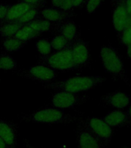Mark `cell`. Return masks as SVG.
Returning <instances> with one entry per match:
<instances>
[{
    "label": "cell",
    "instance_id": "12",
    "mask_svg": "<svg viewBox=\"0 0 131 148\" xmlns=\"http://www.w3.org/2000/svg\"><path fill=\"white\" fill-rule=\"evenodd\" d=\"M77 143L78 148H103L99 140L82 123L78 127Z\"/></svg>",
    "mask_w": 131,
    "mask_h": 148
},
{
    "label": "cell",
    "instance_id": "24",
    "mask_svg": "<svg viewBox=\"0 0 131 148\" xmlns=\"http://www.w3.org/2000/svg\"><path fill=\"white\" fill-rule=\"evenodd\" d=\"M120 42L123 45H128L130 42H131V24L128 25L125 27L120 35L119 36Z\"/></svg>",
    "mask_w": 131,
    "mask_h": 148
},
{
    "label": "cell",
    "instance_id": "35",
    "mask_svg": "<svg viewBox=\"0 0 131 148\" xmlns=\"http://www.w3.org/2000/svg\"><path fill=\"white\" fill-rule=\"evenodd\" d=\"M122 148H128V147H122Z\"/></svg>",
    "mask_w": 131,
    "mask_h": 148
},
{
    "label": "cell",
    "instance_id": "6",
    "mask_svg": "<svg viewBox=\"0 0 131 148\" xmlns=\"http://www.w3.org/2000/svg\"><path fill=\"white\" fill-rule=\"evenodd\" d=\"M18 75L30 80L39 83H49L57 76V72L44 65L38 64L30 66L28 69L19 71Z\"/></svg>",
    "mask_w": 131,
    "mask_h": 148
},
{
    "label": "cell",
    "instance_id": "20",
    "mask_svg": "<svg viewBox=\"0 0 131 148\" xmlns=\"http://www.w3.org/2000/svg\"><path fill=\"white\" fill-rule=\"evenodd\" d=\"M17 68V62L11 55L7 53L0 54V69L1 70H14Z\"/></svg>",
    "mask_w": 131,
    "mask_h": 148
},
{
    "label": "cell",
    "instance_id": "34",
    "mask_svg": "<svg viewBox=\"0 0 131 148\" xmlns=\"http://www.w3.org/2000/svg\"><path fill=\"white\" fill-rule=\"evenodd\" d=\"M116 1H117V0H112V2H116Z\"/></svg>",
    "mask_w": 131,
    "mask_h": 148
},
{
    "label": "cell",
    "instance_id": "28",
    "mask_svg": "<svg viewBox=\"0 0 131 148\" xmlns=\"http://www.w3.org/2000/svg\"><path fill=\"white\" fill-rule=\"evenodd\" d=\"M86 0H72V4H73V9H78L83 7V5L86 3Z\"/></svg>",
    "mask_w": 131,
    "mask_h": 148
},
{
    "label": "cell",
    "instance_id": "2",
    "mask_svg": "<svg viewBox=\"0 0 131 148\" xmlns=\"http://www.w3.org/2000/svg\"><path fill=\"white\" fill-rule=\"evenodd\" d=\"M100 60L104 69L116 78L129 83L122 59L117 50L111 46H104L100 49Z\"/></svg>",
    "mask_w": 131,
    "mask_h": 148
},
{
    "label": "cell",
    "instance_id": "21",
    "mask_svg": "<svg viewBox=\"0 0 131 148\" xmlns=\"http://www.w3.org/2000/svg\"><path fill=\"white\" fill-rule=\"evenodd\" d=\"M40 10L41 9L39 8H34V9L27 12L26 13L23 15L18 19H16V21H14L12 23H17V24H19L21 25H26V24L29 23L30 22H32L35 19L40 18Z\"/></svg>",
    "mask_w": 131,
    "mask_h": 148
},
{
    "label": "cell",
    "instance_id": "1",
    "mask_svg": "<svg viewBox=\"0 0 131 148\" xmlns=\"http://www.w3.org/2000/svg\"><path fill=\"white\" fill-rule=\"evenodd\" d=\"M106 80V78L99 76H76L65 79L57 82H52L44 84L46 89L54 91H65L80 93L86 92L100 85Z\"/></svg>",
    "mask_w": 131,
    "mask_h": 148
},
{
    "label": "cell",
    "instance_id": "3",
    "mask_svg": "<svg viewBox=\"0 0 131 148\" xmlns=\"http://www.w3.org/2000/svg\"><path fill=\"white\" fill-rule=\"evenodd\" d=\"M25 120L37 123L56 124V123H69L76 121V117L71 114L65 113L60 109L55 107H46L35 111L32 114L25 116Z\"/></svg>",
    "mask_w": 131,
    "mask_h": 148
},
{
    "label": "cell",
    "instance_id": "32",
    "mask_svg": "<svg viewBox=\"0 0 131 148\" xmlns=\"http://www.w3.org/2000/svg\"><path fill=\"white\" fill-rule=\"evenodd\" d=\"M25 148H36L34 147L32 145H31V144L29 143V141H28L27 140H25Z\"/></svg>",
    "mask_w": 131,
    "mask_h": 148
},
{
    "label": "cell",
    "instance_id": "26",
    "mask_svg": "<svg viewBox=\"0 0 131 148\" xmlns=\"http://www.w3.org/2000/svg\"><path fill=\"white\" fill-rule=\"evenodd\" d=\"M60 9L65 12H71L73 10L72 0H62Z\"/></svg>",
    "mask_w": 131,
    "mask_h": 148
},
{
    "label": "cell",
    "instance_id": "19",
    "mask_svg": "<svg viewBox=\"0 0 131 148\" xmlns=\"http://www.w3.org/2000/svg\"><path fill=\"white\" fill-rule=\"evenodd\" d=\"M22 26L15 23H0V36L3 39L14 36Z\"/></svg>",
    "mask_w": 131,
    "mask_h": 148
},
{
    "label": "cell",
    "instance_id": "8",
    "mask_svg": "<svg viewBox=\"0 0 131 148\" xmlns=\"http://www.w3.org/2000/svg\"><path fill=\"white\" fill-rule=\"evenodd\" d=\"M86 98L80 93L56 91L51 97V103L55 108L69 109L82 103Z\"/></svg>",
    "mask_w": 131,
    "mask_h": 148
},
{
    "label": "cell",
    "instance_id": "31",
    "mask_svg": "<svg viewBox=\"0 0 131 148\" xmlns=\"http://www.w3.org/2000/svg\"><path fill=\"white\" fill-rule=\"evenodd\" d=\"M127 56L131 58V42L127 45Z\"/></svg>",
    "mask_w": 131,
    "mask_h": 148
},
{
    "label": "cell",
    "instance_id": "9",
    "mask_svg": "<svg viewBox=\"0 0 131 148\" xmlns=\"http://www.w3.org/2000/svg\"><path fill=\"white\" fill-rule=\"evenodd\" d=\"M17 135L16 125L0 118V138L7 148H18Z\"/></svg>",
    "mask_w": 131,
    "mask_h": 148
},
{
    "label": "cell",
    "instance_id": "7",
    "mask_svg": "<svg viewBox=\"0 0 131 148\" xmlns=\"http://www.w3.org/2000/svg\"><path fill=\"white\" fill-rule=\"evenodd\" d=\"M73 59L78 69H82L90 65V49L88 43L78 37L70 43Z\"/></svg>",
    "mask_w": 131,
    "mask_h": 148
},
{
    "label": "cell",
    "instance_id": "33",
    "mask_svg": "<svg viewBox=\"0 0 131 148\" xmlns=\"http://www.w3.org/2000/svg\"><path fill=\"white\" fill-rule=\"evenodd\" d=\"M0 148H7L5 144L4 143V142L1 140V138H0Z\"/></svg>",
    "mask_w": 131,
    "mask_h": 148
},
{
    "label": "cell",
    "instance_id": "11",
    "mask_svg": "<svg viewBox=\"0 0 131 148\" xmlns=\"http://www.w3.org/2000/svg\"><path fill=\"white\" fill-rule=\"evenodd\" d=\"M45 5H46V2L39 3V4H27V3H23V2H18L16 4L12 5L7 12L5 18L0 23H12L31 9L34 8L41 9L45 6Z\"/></svg>",
    "mask_w": 131,
    "mask_h": 148
},
{
    "label": "cell",
    "instance_id": "25",
    "mask_svg": "<svg viewBox=\"0 0 131 148\" xmlns=\"http://www.w3.org/2000/svg\"><path fill=\"white\" fill-rule=\"evenodd\" d=\"M104 0H86V10L88 13L94 12L98 7L100 6Z\"/></svg>",
    "mask_w": 131,
    "mask_h": 148
},
{
    "label": "cell",
    "instance_id": "30",
    "mask_svg": "<svg viewBox=\"0 0 131 148\" xmlns=\"http://www.w3.org/2000/svg\"><path fill=\"white\" fill-rule=\"evenodd\" d=\"M127 120L126 124H130L131 125V105L130 107L129 110H128V113H127Z\"/></svg>",
    "mask_w": 131,
    "mask_h": 148
},
{
    "label": "cell",
    "instance_id": "18",
    "mask_svg": "<svg viewBox=\"0 0 131 148\" xmlns=\"http://www.w3.org/2000/svg\"><path fill=\"white\" fill-rule=\"evenodd\" d=\"M39 36H40V34L39 32L36 31L32 27H31L29 24H26L25 25H23L14 36L16 37L17 39H20V40L28 42V41H29L30 39L37 38Z\"/></svg>",
    "mask_w": 131,
    "mask_h": 148
},
{
    "label": "cell",
    "instance_id": "15",
    "mask_svg": "<svg viewBox=\"0 0 131 148\" xmlns=\"http://www.w3.org/2000/svg\"><path fill=\"white\" fill-rule=\"evenodd\" d=\"M56 32L62 36L69 42H73L76 38H78V31L76 23L72 20H67L59 23Z\"/></svg>",
    "mask_w": 131,
    "mask_h": 148
},
{
    "label": "cell",
    "instance_id": "22",
    "mask_svg": "<svg viewBox=\"0 0 131 148\" xmlns=\"http://www.w3.org/2000/svg\"><path fill=\"white\" fill-rule=\"evenodd\" d=\"M70 43L71 42L67 41L64 37L60 34L55 36L50 41L52 49H55L56 51H60L68 48L70 46Z\"/></svg>",
    "mask_w": 131,
    "mask_h": 148
},
{
    "label": "cell",
    "instance_id": "17",
    "mask_svg": "<svg viewBox=\"0 0 131 148\" xmlns=\"http://www.w3.org/2000/svg\"><path fill=\"white\" fill-rule=\"evenodd\" d=\"M26 44H27V42L20 40L15 36L4 39V40L2 42L3 49L6 52H9V53L20 50L21 49H23Z\"/></svg>",
    "mask_w": 131,
    "mask_h": 148
},
{
    "label": "cell",
    "instance_id": "27",
    "mask_svg": "<svg viewBox=\"0 0 131 148\" xmlns=\"http://www.w3.org/2000/svg\"><path fill=\"white\" fill-rule=\"evenodd\" d=\"M12 4H0V22L5 18Z\"/></svg>",
    "mask_w": 131,
    "mask_h": 148
},
{
    "label": "cell",
    "instance_id": "4",
    "mask_svg": "<svg viewBox=\"0 0 131 148\" xmlns=\"http://www.w3.org/2000/svg\"><path fill=\"white\" fill-rule=\"evenodd\" d=\"M69 46L62 50L56 51L55 53H50L48 56H40V58L39 59V64L44 65L56 71L78 69L73 61Z\"/></svg>",
    "mask_w": 131,
    "mask_h": 148
},
{
    "label": "cell",
    "instance_id": "29",
    "mask_svg": "<svg viewBox=\"0 0 131 148\" xmlns=\"http://www.w3.org/2000/svg\"><path fill=\"white\" fill-rule=\"evenodd\" d=\"M46 2L45 0H19V2H23L27 4H39Z\"/></svg>",
    "mask_w": 131,
    "mask_h": 148
},
{
    "label": "cell",
    "instance_id": "10",
    "mask_svg": "<svg viewBox=\"0 0 131 148\" xmlns=\"http://www.w3.org/2000/svg\"><path fill=\"white\" fill-rule=\"evenodd\" d=\"M113 27L117 32L118 36L123 31L128 22V15L126 9V0H117L112 15Z\"/></svg>",
    "mask_w": 131,
    "mask_h": 148
},
{
    "label": "cell",
    "instance_id": "13",
    "mask_svg": "<svg viewBox=\"0 0 131 148\" xmlns=\"http://www.w3.org/2000/svg\"><path fill=\"white\" fill-rule=\"evenodd\" d=\"M74 16L73 12H65L53 8H45L40 10V18L52 23H61L69 20Z\"/></svg>",
    "mask_w": 131,
    "mask_h": 148
},
{
    "label": "cell",
    "instance_id": "16",
    "mask_svg": "<svg viewBox=\"0 0 131 148\" xmlns=\"http://www.w3.org/2000/svg\"><path fill=\"white\" fill-rule=\"evenodd\" d=\"M102 120L110 127H120L126 124L127 120V113L122 110H113L104 116Z\"/></svg>",
    "mask_w": 131,
    "mask_h": 148
},
{
    "label": "cell",
    "instance_id": "5",
    "mask_svg": "<svg viewBox=\"0 0 131 148\" xmlns=\"http://www.w3.org/2000/svg\"><path fill=\"white\" fill-rule=\"evenodd\" d=\"M81 123L97 137L103 147H106L110 143L113 130L111 127L106 124L102 119L97 117H89Z\"/></svg>",
    "mask_w": 131,
    "mask_h": 148
},
{
    "label": "cell",
    "instance_id": "14",
    "mask_svg": "<svg viewBox=\"0 0 131 148\" xmlns=\"http://www.w3.org/2000/svg\"><path fill=\"white\" fill-rule=\"evenodd\" d=\"M101 101L108 106L122 109L126 107L129 104L130 97L129 95L126 94L124 92L116 91L104 95V97H101Z\"/></svg>",
    "mask_w": 131,
    "mask_h": 148
},
{
    "label": "cell",
    "instance_id": "23",
    "mask_svg": "<svg viewBox=\"0 0 131 148\" xmlns=\"http://www.w3.org/2000/svg\"><path fill=\"white\" fill-rule=\"evenodd\" d=\"M36 48L42 56L49 55L52 51L50 42L47 39H39L36 43Z\"/></svg>",
    "mask_w": 131,
    "mask_h": 148
}]
</instances>
